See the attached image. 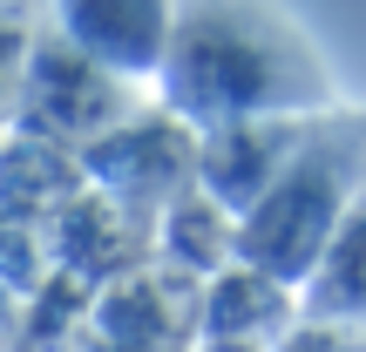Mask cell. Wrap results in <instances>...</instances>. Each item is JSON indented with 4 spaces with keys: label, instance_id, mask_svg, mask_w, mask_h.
I'll use <instances>...</instances> for the list:
<instances>
[{
    "label": "cell",
    "instance_id": "cell-1",
    "mask_svg": "<svg viewBox=\"0 0 366 352\" xmlns=\"http://www.w3.org/2000/svg\"><path fill=\"white\" fill-rule=\"evenodd\" d=\"M157 81L163 116L197 136L244 122H312L346 109L312 34L272 0H170Z\"/></svg>",
    "mask_w": 366,
    "mask_h": 352
},
{
    "label": "cell",
    "instance_id": "cell-2",
    "mask_svg": "<svg viewBox=\"0 0 366 352\" xmlns=\"http://www.w3.org/2000/svg\"><path fill=\"white\" fill-rule=\"evenodd\" d=\"M353 210H360V122L353 109H332L285 156V170L237 210V258L278 285H299L312 278L319 251Z\"/></svg>",
    "mask_w": 366,
    "mask_h": 352
},
{
    "label": "cell",
    "instance_id": "cell-3",
    "mask_svg": "<svg viewBox=\"0 0 366 352\" xmlns=\"http://www.w3.org/2000/svg\"><path fill=\"white\" fill-rule=\"evenodd\" d=\"M54 34L102 75L136 81V75H157L163 61L170 0H54Z\"/></svg>",
    "mask_w": 366,
    "mask_h": 352
},
{
    "label": "cell",
    "instance_id": "cell-4",
    "mask_svg": "<svg viewBox=\"0 0 366 352\" xmlns=\"http://www.w3.org/2000/svg\"><path fill=\"white\" fill-rule=\"evenodd\" d=\"M312 122H244V129H217L210 143H197V176L210 183V203L244 210L264 183L285 170L292 149L312 136Z\"/></svg>",
    "mask_w": 366,
    "mask_h": 352
},
{
    "label": "cell",
    "instance_id": "cell-5",
    "mask_svg": "<svg viewBox=\"0 0 366 352\" xmlns=\"http://www.w3.org/2000/svg\"><path fill=\"white\" fill-rule=\"evenodd\" d=\"M27 81H34V95H41V116H89L95 129H102L109 116H129L122 95H116V75L81 61L61 34H41L34 48H27Z\"/></svg>",
    "mask_w": 366,
    "mask_h": 352
}]
</instances>
